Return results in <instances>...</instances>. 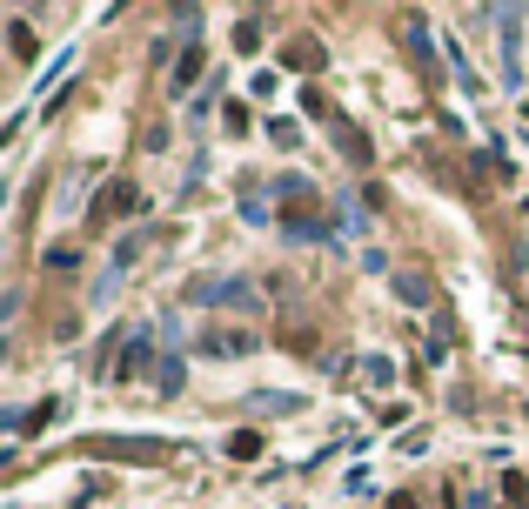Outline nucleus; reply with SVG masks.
Returning <instances> with one entry per match:
<instances>
[{
  "mask_svg": "<svg viewBox=\"0 0 529 509\" xmlns=\"http://www.w3.org/2000/svg\"><path fill=\"white\" fill-rule=\"evenodd\" d=\"M195 349H201V355H215V362H242V355L262 349V335H255V329H201V335H195Z\"/></svg>",
  "mask_w": 529,
  "mask_h": 509,
  "instance_id": "nucleus-1",
  "label": "nucleus"
},
{
  "mask_svg": "<svg viewBox=\"0 0 529 509\" xmlns=\"http://www.w3.org/2000/svg\"><path fill=\"white\" fill-rule=\"evenodd\" d=\"M94 456H121V463H161V456H168V443H155V436H101V443H94Z\"/></svg>",
  "mask_w": 529,
  "mask_h": 509,
  "instance_id": "nucleus-2",
  "label": "nucleus"
},
{
  "mask_svg": "<svg viewBox=\"0 0 529 509\" xmlns=\"http://www.w3.org/2000/svg\"><path fill=\"white\" fill-rule=\"evenodd\" d=\"M148 208V195L134 188V181H114V188H101V201H94V222H121V215H141Z\"/></svg>",
  "mask_w": 529,
  "mask_h": 509,
  "instance_id": "nucleus-3",
  "label": "nucleus"
},
{
  "mask_svg": "<svg viewBox=\"0 0 529 509\" xmlns=\"http://www.w3.org/2000/svg\"><path fill=\"white\" fill-rule=\"evenodd\" d=\"M201 67H208V47H201V41H188V47L175 54V67H168V88H175V94H188V88L201 81Z\"/></svg>",
  "mask_w": 529,
  "mask_h": 509,
  "instance_id": "nucleus-4",
  "label": "nucleus"
},
{
  "mask_svg": "<svg viewBox=\"0 0 529 509\" xmlns=\"http://www.w3.org/2000/svg\"><path fill=\"white\" fill-rule=\"evenodd\" d=\"M47 422H61V402H54V396L34 402L27 416H14V436H34V429H47Z\"/></svg>",
  "mask_w": 529,
  "mask_h": 509,
  "instance_id": "nucleus-5",
  "label": "nucleus"
},
{
  "mask_svg": "<svg viewBox=\"0 0 529 509\" xmlns=\"http://www.w3.org/2000/svg\"><path fill=\"white\" fill-rule=\"evenodd\" d=\"M409 47H416V61H422V74H429V88L442 81V61H436V41L422 34V27H409Z\"/></svg>",
  "mask_w": 529,
  "mask_h": 509,
  "instance_id": "nucleus-6",
  "label": "nucleus"
},
{
  "mask_svg": "<svg viewBox=\"0 0 529 509\" xmlns=\"http://www.w3.org/2000/svg\"><path fill=\"white\" fill-rule=\"evenodd\" d=\"M282 67L309 74V67H322V47H315V41H288V47H282Z\"/></svg>",
  "mask_w": 529,
  "mask_h": 509,
  "instance_id": "nucleus-7",
  "label": "nucleus"
},
{
  "mask_svg": "<svg viewBox=\"0 0 529 509\" xmlns=\"http://www.w3.org/2000/svg\"><path fill=\"white\" fill-rule=\"evenodd\" d=\"M396 295L409 302V309H429V302H436V288L422 282V275H396Z\"/></svg>",
  "mask_w": 529,
  "mask_h": 509,
  "instance_id": "nucleus-8",
  "label": "nucleus"
},
{
  "mask_svg": "<svg viewBox=\"0 0 529 509\" xmlns=\"http://www.w3.org/2000/svg\"><path fill=\"white\" fill-rule=\"evenodd\" d=\"M148 355H155V349H148V342H128V355L114 362V382H134V376H141V369H148Z\"/></svg>",
  "mask_w": 529,
  "mask_h": 509,
  "instance_id": "nucleus-9",
  "label": "nucleus"
},
{
  "mask_svg": "<svg viewBox=\"0 0 529 509\" xmlns=\"http://www.w3.org/2000/svg\"><path fill=\"white\" fill-rule=\"evenodd\" d=\"M7 34H14V41H7V47H14V61H34V54H41V34H34L27 21H14Z\"/></svg>",
  "mask_w": 529,
  "mask_h": 509,
  "instance_id": "nucleus-10",
  "label": "nucleus"
},
{
  "mask_svg": "<svg viewBox=\"0 0 529 509\" xmlns=\"http://www.w3.org/2000/svg\"><path fill=\"white\" fill-rule=\"evenodd\" d=\"M342 155H349L355 168H369V141H362V128H355V121H342Z\"/></svg>",
  "mask_w": 529,
  "mask_h": 509,
  "instance_id": "nucleus-11",
  "label": "nucleus"
},
{
  "mask_svg": "<svg viewBox=\"0 0 529 509\" xmlns=\"http://www.w3.org/2000/svg\"><path fill=\"white\" fill-rule=\"evenodd\" d=\"M503 496L516 509H529V476H523V469H503Z\"/></svg>",
  "mask_w": 529,
  "mask_h": 509,
  "instance_id": "nucleus-12",
  "label": "nucleus"
},
{
  "mask_svg": "<svg viewBox=\"0 0 529 509\" xmlns=\"http://www.w3.org/2000/svg\"><path fill=\"white\" fill-rule=\"evenodd\" d=\"M228 456H262V436H255V429H235V436H228Z\"/></svg>",
  "mask_w": 529,
  "mask_h": 509,
  "instance_id": "nucleus-13",
  "label": "nucleus"
},
{
  "mask_svg": "<svg viewBox=\"0 0 529 509\" xmlns=\"http://www.w3.org/2000/svg\"><path fill=\"white\" fill-rule=\"evenodd\" d=\"M235 47H242V54H255V47H262V14H248V21L235 27Z\"/></svg>",
  "mask_w": 529,
  "mask_h": 509,
  "instance_id": "nucleus-14",
  "label": "nucleus"
},
{
  "mask_svg": "<svg viewBox=\"0 0 529 509\" xmlns=\"http://www.w3.org/2000/svg\"><path fill=\"white\" fill-rule=\"evenodd\" d=\"M41 268H47V275H54V268L67 275V268H81V248H47V255H41Z\"/></svg>",
  "mask_w": 529,
  "mask_h": 509,
  "instance_id": "nucleus-15",
  "label": "nucleus"
},
{
  "mask_svg": "<svg viewBox=\"0 0 529 509\" xmlns=\"http://www.w3.org/2000/svg\"><path fill=\"white\" fill-rule=\"evenodd\" d=\"M221 128H228V134H248V108H242V101H221Z\"/></svg>",
  "mask_w": 529,
  "mask_h": 509,
  "instance_id": "nucleus-16",
  "label": "nucleus"
},
{
  "mask_svg": "<svg viewBox=\"0 0 529 509\" xmlns=\"http://www.w3.org/2000/svg\"><path fill=\"white\" fill-rule=\"evenodd\" d=\"M282 88V74H275V67H262V74H255V81H248V94H255V101H268V94Z\"/></svg>",
  "mask_w": 529,
  "mask_h": 509,
  "instance_id": "nucleus-17",
  "label": "nucleus"
},
{
  "mask_svg": "<svg viewBox=\"0 0 529 509\" xmlns=\"http://www.w3.org/2000/svg\"><path fill=\"white\" fill-rule=\"evenodd\" d=\"M302 108H309V114H335V108H329V94H322V88H302Z\"/></svg>",
  "mask_w": 529,
  "mask_h": 509,
  "instance_id": "nucleus-18",
  "label": "nucleus"
}]
</instances>
